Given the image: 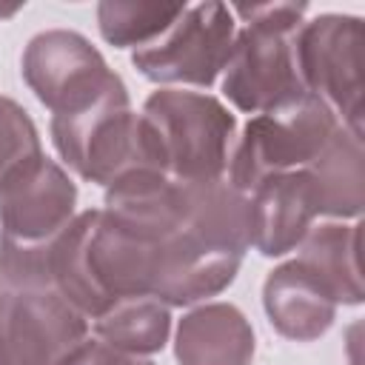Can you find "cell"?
Here are the masks:
<instances>
[{"instance_id": "1", "label": "cell", "mask_w": 365, "mask_h": 365, "mask_svg": "<svg viewBox=\"0 0 365 365\" xmlns=\"http://www.w3.org/2000/svg\"><path fill=\"white\" fill-rule=\"evenodd\" d=\"M242 29L234 34L228 63L222 68L225 100L245 114H265L308 94L302 88L294 31L305 23V3H251L231 6Z\"/></svg>"}, {"instance_id": "2", "label": "cell", "mask_w": 365, "mask_h": 365, "mask_svg": "<svg viewBox=\"0 0 365 365\" xmlns=\"http://www.w3.org/2000/svg\"><path fill=\"white\" fill-rule=\"evenodd\" d=\"M163 174L180 182L222 180L237 117L205 91L157 88L140 111Z\"/></svg>"}, {"instance_id": "3", "label": "cell", "mask_w": 365, "mask_h": 365, "mask_svg": "<svg viewBox=\"0 0 365 365\" xmlns=\"http://www.w3.org/2000/svg\"><path fill=\"white\" fill-rule=\"evenodd\" d=\"M48 131L63 163L88 182L111 185L128 171H163L151 134L131 108L123 80L91 106L71 114H54Z\"/></svg>"}, {"instance_id": "4", "label": "cell", "mask_w": 365, "mask_h": 365, "mask_svg": "<svg viewBox=\"0 0 365 365\" xmlns=\"http://www.w3.org/2000/svg\"><path fill=\"white\" fill-rule=\"evenodd\" d=\"M342 123L314 94L254 114L228 154V182L251 194L265 177L305 168Z\"/></svg>"}, {"instance_id": "5", "label": "cell", "mask_w": 365, "mask_h": 365, "mask_svg": "<svg viewBox=\"0 0 365 365\" xmlns=\"http://www.w3.org/2000/svg\"><path fill=\"white\" fill-rule=\"evenodd\" d=\"M294 57L302 88L362 137V20L354 14L305 20L294 31Z\"/></svg>"}, {"instance_id": "6", "label": "cell", "mask_w": 365, "mask_h": 365, "mask_svg": "<svg viewBox=\"0 0 365 365\" xmlns=\"http://www.w3.org/2000/svg\"><path fill=\"white\" fill-rule=\"evenodd\" d=\"M237 34V17L225 3L185 6L180 20L154 43L131 51V66L163 88H208L225 68Z\"/></svg>"}, {"instance_id": "7", "label": "cell", "mask_w": 365, "mask_h": 365, "mask_svg": "<svg viewBox=\"0 0 365 365\" xmlns=\"http://www.w3.org/2000/svg\"><path fill=\"white\" fill-rule=\"evenodd\" d=\"M20 71L26 86L51 114H71L120 83L103 54L77 31L48 29L29 40Z\"/></svg>"}, {"instance_id": "8", "label": "cell", "mask_w": 365, "mask_h": 365, "mask_svg": "<svg viewBox=\"0 0 365 365\" xmlns=\"http://www.w3.org/2000/svg\"><path fill=\"white\" fill-rule=\"evenodd\" d=\"M77 185L43 151L23 157L0 177V237L34 242L74 220Z\"/></svg>"}, {"instance_id": "9", "label": "cell", "mask_w": 365, "mask_h": 365, "mask_svg": "<svg viewBox=\"0 0 365 365\" xmlns=\"http://www.w3.org/2000/svg\"><path fill=\"white\" fill-rule=\"evenodd\" d=\"M251 245L262 257L294 251L319 217L308 168L265 177L251 194Z\"/></svg>"}, {"instance_id": "10", "label": "cell", "mask_w": 365, "mask_h": 365, "mask_svg": "<svg viewBox=\"0 0 365 365\" xmlns=\"http://www.w3.org/2000/svg\"><path fill=\"white\" fill-rule=\"evenodd\" d=\"M262 308L268 322L294 342L319 339L336 317V299L325 282L299 259H288L265 277Z\"/></svg>"}, {"instance_id": "11", "label": "cell", "mask_w": 365, "mask_h": 365, "mask_svg": "<svg viewBox=\"0 0 365 365\" xmlns=\"http://www.w3.org/2000/svg\"><path fill=\"white\" fill-rule=\"evenodd\" d=\"M174 356L180 365H251V322L228 302L197 305L177 322Z\"/></svg>"}, {"instance_id": "12", "label": "cell", "mask_w": 365, "mask_h": 365, "mask_svg": "<svg viewBox=\"0 0 365 365\" xmlns=\"http://www.w3.org/2000/svg\"><path fill=\"white\" fill-rule=\"evenodd\" d=\"M305 168L314 182L319 217L359 220L365 205V151L359 134L339 125Z\"/></svg>"}, {"instance_id": "13", "label": "cell", "mask_w": 365, "mask_h": 365, "mask_svg": "<svg viewBox=\"0 0 365 365\" xmlns=\"http://www.w3.org/2000/svg\"><path fill=\"white\" fill-rule=\"evenodd\" d=\"M359 240L362 222L325 220L308 228L302 242L297 245V259L314 271L336 305H359L362 302V268H359Z\"/></svg>"}, {"instance_id": "14", "label": "cell", "mask_w": 365, "mask_h": 365, "mask_svg": "<svg viewBox=\"0 0 365 365\" xmlns=\"http://www.w3.org/2000/svg\"><path fill=\"white\" fill-rule=\"evenodd\" d=\"M94 336L123 354L148 356L163 351L171 334V311L154 297H128L91 319Z\"/></svg>"}, {"instance_id": "15", "label": "cell", "mask_w": 365, "mask_h": 365, "mask_svg": "<svg viewBox=\"0 0 365 365\" xmlns=\"http://www.w3.org/2000/svg\"><path fill=\"white\" fill-rule=\"evenodd\" d=\"M185 3H151V0H103L97 6V29L114 48H143L165 34Z\"/></svg>"}, {"instance_id": "16", "label": "cell", "mask_w": 365, "mask_h": 365, "mask_svg": "<svg viewBox=\"0 0 365 365\" xmlns=\"http://www.w3.org/2000/svg\"><path fill=\"white\" fill-rule=\"evenodd\" d=\"M40 134L29 111L11 97H0V177L29 154H37Z\"/></svg>"}, {"instance_id": "17", "label": "cell", "mask_w": 365, "mask_h": 365, "mask_svg": "<svg viewBox=\"0 0 365 365\" xmlns=\"http://www.w3.org/2000/svg\"><path fill=\"white\" fill-rule=\"evenodd\" d=\"M57 365H154L143 356H134V354H123L106 342H100L97 336L94 339H83L80 345H74Z\"/></svg>"}, {"instance_id": "18", "label": "cell", "mask_w": 365, "mask_h": 365, "mask_svg": "<svg viewBox=\"0 0 365 365\" xmlns=\"http://www.w3.org/2000/svg\"><path fill=\"white\" fill-rule=\"evenodd\" d=\"M14 331H17V288L0 277V365H14Z\"/></svg>"}, {"instance_id": "19", "label": "cell", "mask_w": 365, "mask_h": 365, "mask_svg": "<svg viewBox=\"0 0 365 365\" xmlns=\"http://www.w3.org/2000/svg\"><path fill=\"white\" fill-rule=\"evenodd\" d=\"M17 11H20V6H9V9L0 6V17H11V14H17Z\"/></svg>"}]
</instances>
